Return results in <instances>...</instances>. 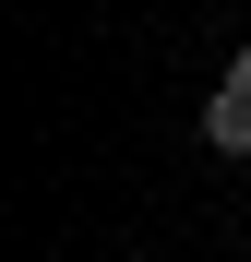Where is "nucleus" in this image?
<instances>
[{"label":"nucleus","mask_w":251,"mask_h":262,"mask_svg":"<svg viewBox=\"0 0 251 262\" xmlns=\"http://www.w3.org/2000/svg\"><path fill=\"white\" fill-rule=\"evenodd\" d=\"M203 143H216V155H251V107L227 96V83H216V96H203Z\"/></svg>","instance_id":"obj_1"},{"label":"nucleus","mask_w":251,"mask_h":262,"mask_svg":"<svg viewBox=\"0 0 251 262\" xmlns=\"http://www.w3.org/2000/svg\"><path fill=\"white\" fill-rule=\"evenodd\" d=\"M227 96H239V107H251V48H239V60H227Z\"/></svg>","instance_id":"obj_2"}]
</instances>
